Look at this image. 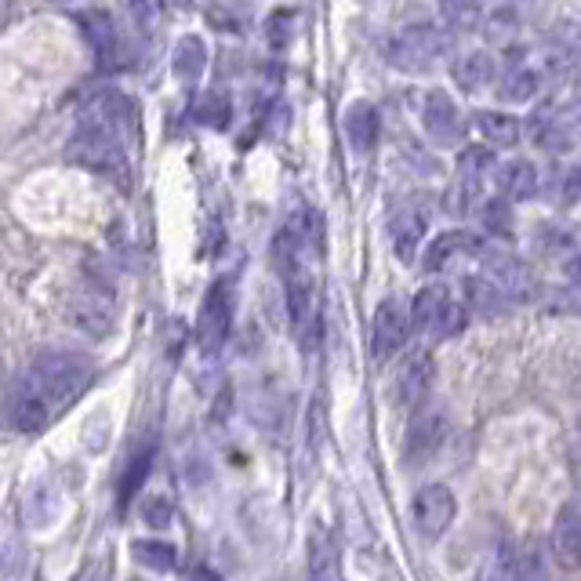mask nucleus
Returning <instances> with one entry per match:
<instances>
[{
	"label": "nucleus",
	"mask_w": 581,
	"mask_h": 581,
	"mask_svg": "<svg viewBox=\"0 0 581 581\" xmlns=\"http://www.w3.org/2000/svg\"><path fill=\"white\" fill-rule=\"evenodd\" d=\"M477 131L483 135L487 145H495V150H509V145H517L520 135H523V128H520L517 116H509V113H491V110L477 113Z\"/></svg>",
	"instance_id": "obj_23"
},
{
	"label": "nucleus",
	"mask_w": 581,
	"mask_h": 581,
	"mask_svg": "<svg viewBox=\"0 0 581 581\" xmlns=\"http://www.w3.org/2000/svg\"><path fill=\"white\" fill-rule=\"evenodd\" d=\"M498 175V190L506 193V201H531V196L538 193V171L531 161H512L506 167L495 171Z\"/></svg>",
	"instance_id": "obj_21"
},
{
	"label": "nucleus",
	"mask_w": 581,
	"mask_h": 581,
	"mask_svg": "<svg viewBox=\"0 0 581 581\" xmlns=\"http://www.w3.org/2000/svg\"><path fill=\"white\" fill-rule=\"evenodd\" d=\"M469 581H520V560H517L512 541L506 538L491 541L477 563V571L469 574Z\"/></svg>",
	"instance_id": "obj_16"
},
{
	"label": "nucleus",
	"mask_w": 581,
	"mask_h": 581,
	"mask_svg": "<svg viewBox=\"0 0 581 581\" xmlns=\"http://www.w3.org/2000/svg\"><path fill=\"white\" fill-rule=\"evenodd\" d=\"M142 520L150 523V527H167L171 520H175V509H171L167 498H145Z\"/></svg>",
	"instance_id": "obj_30"
},
{
	"label": "nucleus",
	"mask_w": 581,
	"mask_h": 581,
	"mask_svg": "<svg viewBox=\"0 0 581 581\" xmlns=\"http://www.w3.org/2000/svg\"><path fill=\"white\" fill-rule=\"evenodd\" d=\"M429 389H432V356L426 349H418V353L407 356L400 371L393 375L389 396H393L396 407H407V411H411V407L426 400Z\"/></svg>",
	"instance_id": "obj_10"
},
{
	"label": "nucleus",
	"mask_w": 581,
	"mask_h": 581,
	"mask_svg": "<svg viewBox=\"0 0 581 581\" xmlns=\"http://www.w3.org/2000/svg\"><path fill=\"white\" fill-rule=\"evenodd\" d=\"M426 211L418 207H396L389 215V236H393V251L400 262H415L421 241H426Z\"/></svg>",
	"instance_id": "obj_13"
},
{
	"label": "nucleus",
	"mask_w": 581,
	"mask_h": 581,
	"mask_svg": "<svg viewBox=\"0 0 581 581\" xmlns=\"http://www.w3.org/2000/svg\"><path fill=\"white\" fill-rule=\"evenodd\" d=\"M407 335H411V313L400 298H386L371 316V356L378 364L393 360L407 346Z\"/></svg>",
	"instance_id": "obj_8"
},
{
	"label": "nucleus",
	"mask_w": 581,
	"mask_h": 581,
	"mask_svg": "<svg viewBox=\"0 0 581 581\" xmlns=\"http://www.w3.org/2000/svg\"><path fill=\"white\" fill-rule=\"evenodd\" d=\"M531 139L546 153H571L578 142V116L571 102H549L531 116Z\"/></svg>",
	"instance_id": "obj_7"
},
{
	"label": "nucleus",
	"mask_w": 581,
	"mask_h": 581,
	"mask_svg": "<svg viewBox=\"0 0 581 581\" xmlns=\"http://www.w3.org/2000/svg\"><path fill=\"white\" fill-rule=\"evenodd\" d=\"M552 549H557L560 563L567 571L578 567V552H581V520H578V506L567 501L557 517V527H552Z\"/></svg>",
	"instance_id": "obj_17"
},
{
	"label": "nucleus",
	"mask_w": 581,
	"mask_h": 581,
	"mask_svg": "<svg viewBox=\"0 0 581 581\" xmlns=\"http://www.w3.org/2000/svg\"><path fill=\"white\" fill-rule=\"evenodd\" d=\"M480 241L472 233H461V230H451V233H440L436 241L429 244L426 258H421V266H426V273H444L451 269L455 262L477 255Z\"/></svg>",
	"instance_id": "obj_15"
},
{
	"label": "nucleus",
	"mask_w": 581,
	"mask_h": 581,
	"mask_svg": "<svg viewBox=\"0 0 581 581\" xmlns=\"http://www.w3.org/2000/svg\"><path fill=\"white\" fill-rule=\"evenodd\" d=\"M150 469H153V444L139 447V451L128 458V469L121 477V506H128V501L135 498V491L145 483V477H150Z\"/></svg>",
	"instance_id": "obj_24"
},
{
	"label": "nucleus",
	"mask_w": 581,
	"mask_h": 581,
	"mask_svg": "<svg viewBox=\"0 0 581 581\" xmlns=\"http://www.w3.org/2000/svg\"><path fill=\"white\" fill-rule=\"evenodd\" d=\"M171 70L182 84H196L207 70V44L204 37L196 33H186L182 41L175 44V55H171Z\"/></svg>",
	"instance_id": "obj_18"
},
{
	"label": "nucleus",
	"mask_w": 581,
	"mask_h": 581,
	"mask_svg": "<svg viewBox=\"0 0 581 581\" xmlns=\"http://www.w3.org/2000/svg\"><path fill=\"white\" fill-rule=\"evenodd\" d=\"M51 4H59V8H77V4H84V0H51Z\"/></svg>",
	"instance_id": "obj_33"
},
{
	"label": "nucleus",
	"mask_w": 581,
	"mask_h": 581,
	"mask_svg": "<svg viewBox=\"0 0 581 581\" xmlns=\"http://www.w3.org/2000/svg\"><path fill=\"white\" fill-rule=\"evenodd\" d=\"M342 131H346V142L356 156H367L378 145V110L367 99L353 102L346 116H342Z\"/></svg>",
	"instance_id": "obj_14"
},
{
	"label": "nucleus",
	"mask_w": 581,
	"mask_h": 581,
	"mask_svg": "<svg viewBox=\"0 0 581 581\" xmlns=\"http://www.w3.org/2000/svg\"><path fill=\"white\" fill-rule=\"evenodd\" d=\"M135 581H139V578H135Z\"/></svg>",
	"instance_id": "obj_34"
},
{
	"label": "nucleus",
	"mask_w": 581,
	"mask_h": 581,
	"mask_svg": "<svg viewBox=\"0 0 581 581\" xmlns=\"http://www.w3.org/2000/svg\"><path fill=\"white\" fill-rule=\"evenodd\" d=\"M73 164L99 175L124 179L131 153V105L121 91H99L81 105L73 139L65 145Z\"/></svg>",
	"instance_id": "obj_2"
},
{
	"label": "nucleus",
	"mask_w": 581,
	"mask_h": 581,
	"mask_svg": "<svg viewBox=\"0 0 581 581\" xmlns=\"http://www.w3.org/2000/svg\"><path fill=\"white\" fill-rule=\"evenodd\" d=\"M131 557H135L139 567H145V571H153V574H171L179 567V549L164 538L135 541V546H131Z\"/></svg>",
	"instance_id": "obj_22"
},
{
	"label": "nucleus",
	"mask_w": 581,
	"mask_h": 581,
	"mask_svg": "<svg viewBox=\"0 0 581 581\" xmlns=\"http://www.w3.org/2000/svg\"><path fill=\"white\" fill-rule=\"evenodd\" d=\"M91 378H95V367L84 356L59 349L41 353L11 386L4 400V426L16 432H44L81 400Z\"/></svg>",
	"instance_id": "obj_1"
},
{
	"label": "nucleus",
	"mask_w": 581,
	"mask_h": 581,
	"mask_svg": "<svg viewBox=\"0 0 581 581\" xmlns=\"http://www.w3.org/2000/svg\"><path fill=\"white\" fill-rule=\"evenodd\" d=\"M407 313H411V327L426 332L429 338H455L466 332L469 324V309L461 306V302H455L444 284L421 287Z\"/></svg>",
	"instance_id": "obj_4"
},
{
	"label": "nucleus",
	"mask_w": 581,
	"mask_h": 581,
	"mask_svg": "<svg viewBox=\"0 0 581 581\" xmlns=\"http://www.w3.org/2000/svg\"><path fill=\"white\" fill-rule=\"evenodd\" d=\"M196 121L207 128H226L230 124V102L218 95V91H204L201 102H196Z\"/></svg>",
	"instance_id": "obj_27"
},
{
	"label": "nucleus",
	"mask_w": 581,
	"mask_h": 581,
	"mask_svg": "<svg viewBox=\"0 0 581 581\" xmlns=\"http://www.w3.org/2000/svg\"><path fill=\"white\" fill-rule=\"evenodd\" d=\"M411 517H415V527L426 538H440L458 517V501L451 495V487L447 483H426L411 501Z\"/></svg>",
	"instance_id": "obj_9"
},
{
	"label": "nucleus",
	"mask_w": 581,
	"mask_h": 581,
	"mask_svg": "<svg viewBox=\"0 0 581 581\" xmlns=\"http://www.w3.org/2000/svg\"><path fill=\"white\" fill-rule=\"evenodd\" d=\"M466 70H455V77H458V84L466 88V91H480L483 84H495V65H491V59L487 55H472L469 62H461Z\"/></svg>",
	"instance_id": "obj_26"
},
{
	"label": "nucleus",
	"mask_w": 581,
	"mask_h": 581,
	"mask_svg": "<svg viewBox=\"0 0 581 581\" xmlns=\"http://www.w3.org/2000/svg\"><path fill=\"white\" fill-rule=\"evenodd\" d=\"M266 33H269V44L276 51L287 48L290 41H295V16H290V11H276V16H269V22H266Z\"/></svg>",
	"instance_id": "obj_29"
},
{
	"label": "nucleus",
	"mask_w": 581,
	"mask_h": 581,
	"mask_svg": "<svg viewBox=\"0 0 581 581\" xmlns=\"http://www.w3.org/2000/svg\"><path fill=\"white\" fill-rule=\"evenodd\" d=\"M487 0H444V16L455 30H477L483 22Z\"/></svg>",
	"instance_id": "obj_25"
},
{
	"label": "nucleus",
	"mask_w": 581,
	"mask_h": 581,
	"mask_svg": "<svg viewBox=\"0 0 581 581\" xmlns=\"http://www.w3.org/2000/svg\"><path fill=\"white\" fill-rule=\"evenodd\" d=\"M309 581H342V552L327 531L309 538Z\"/></svg>",
	"instance_id": "obj_20"
},
{
	"label": "nucleus",
	"mask_w": 581,
	"mask_h": 581,
	"mask_svg": "<svg viewBox=\"0 0 581 581\" xmlns=\"http://www.w3.org/2000/svg\"><path fill=\"white\" fill-rule=\"evenodd\" d=\"M190 581H222V574H218V571H211V567L201 563V567H196V571H193Z\"/></svg>",
	"instance_id": "obj_32"
},
{
	"label": "nucleus",
	"mask_w": 581,
	"mask_h": 581,
	"mask_svg": "<svg viewBox=\"0 0 581 581\" xmlns=\"http://www.w3.org/2000/svg\"><path fill=\"white\" fill-rule=\"evenodd\" d=\"M128 8H131V19H135L139 30H156L164 19V0H128Z\"/></svg>",
	"instance_id": "obj_28"
},
{
	"label": "nucleus",
	"mask_w": 581,
	"mask_h": 581,
	"mask_svg": "<svg viewBox=\"0 0 581 581\" xmlns=\"http://www.w3.org/2000/svg\"><path fill=\"white\" fill-rule=\"evenodd\" d=\"M440 436H444V421L436 415H421L415 418V426L407 429V444H404V461L407 466H418L426 461L436 447H440Z\"/></svg>",
	"instance_id": "obj_19"
},
{
	"label": "nucleus",
	"mask_w": 581,
	"mask_h": 581,
	"mask_svg": "<svg viewBox=\"0 0 581 581\" xmlns=\"http://www.w3.org/2000/svg\"><path fill=\"white\" fill-rule=\"evenodd\" d=\"M421 124H426L429 139L440 145V150H451L466 135V124L458 116V105L451 102L447 91H429L426 102H421Z\"/></svg>",
	"instance_id": "obj_11"
},
{
	"label": "nucleus",
	"mask_w": 581,
	"mask_h": 581,
	"mask_svg": "<svg viewBox=\"0 0 581 581\" xmlns=\"http://www.w3.org/2000/svg\"><path fill=\"white\" fill-rule=\"evenodd\" d=\"M495 171H498L495 153H487L483 145H466V150H461L455 186H451V196H447L451 215H469V211L483 201L487 186L495 182Z\"/></svg>",
	"instance_id": "obj_5"
},
{
	"label": "nucleus",
	"mask_w": 581,
	"mask_h": 581,
	"mask_svg": "<svg viewBox=\"0 0 581 581\" xmlns=\"http://www.w3.org/2000/svg\"><path fill=\"white\" fill-rule=\"evenodd\" d=\"M230 327H233V284L222 276V281L207 287L201 313H196V346H201V353L215 356L226 346Z\"/></svg>",
	"instance_id": "obj_6"
},
{
	"label": "nucleus",
	"mask_w": 581,
	"mask_h": 581,
	"mask_svg": "<svg viewBox=\"0 0 581 581\" xmlns=\"http://www.w3.org/2000/svg\"><path fill=\"white\" fill-rule=\"evenodd\" d=\"M77 22H81V30L88 37L91 51H95V62L99 70H113L116 62H121V33H116V22L110 11L102 8H88L77 16Z\"/></svg>",
	"instance_id": "obj_12"
},
{
	"label": "nucleus",
	"mask_w": 581,
	"mask_h": 581,
	"mask_svg": "<svg viewBox=\"0 0 581 581\" xmlns=\"http://www.w3.org/2000/svg\"><path fill=\"white\" fill-rule=\"evenodd\" d=\"M483 211H487V215H483V218H487V230L509 236V207L498 201V204H487Z\"/></svg>",
	"instance_id": "obj_31"
},
{
	"label": "nucleus",
	"mask_w": 581,
	"mask_h": 581,
	"mask_svg": "<svg viewBox=\"0 0 581 581\" xmlns=\"http://www.w3.org/2000/svg\"><path fill=\"white\" fill-rule=\"evenodd\" d=\"M447 51H451V37H447L440 26L415 22V26H407V30L393 33L386 59L393 70H400V73H429L447 59Z\"/></svg>",
	"instance_id": "obj_3"
}]
</instances>
